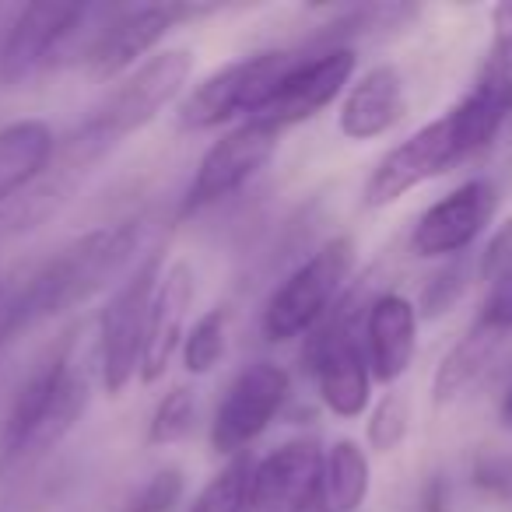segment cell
Instances as JSON below:
<instances>
[{"instance_id":"cell-23","label":"cell","mask_w":512,"mask_h":512,"mask_svg":"<svg viewBox=\"0 0 512 512\" xmlns=\"http://www.w3.org/2000/svg\"><path fill=\"white\" fill-rule=\"evenodd\" d=\"M249 477H253V460H249V453L232 456V460L200 488V495L193 498V505L186 512H246Z\"/></svg>"},{"instance_id":"cell-20","label":"cell","mask_w":512,"mask_h":512,"mask_svg":"<svg viewBox=\"0 0 512 512\" xmlns=\"http://www.w3.org/2000/svg\"><path fill=\"white\" fill-rule=\"evenodd\" d=\"M372 467L369 453L355 439H337L323 456L320 512H358L369 498Z\"/></svg>"},{"instance_id":"cell-13","label":"cell","mask_w":512,"mask_h":512,"mask_svg":"<svg viewBox=\"0 0 512 512\" xmlns=\"http://www.w3.org/2000/svg\"><path fill=\"white\" fill-rule=\"evenodd\" d=\"M355 67L358 57L348 46H337V50H309L306 46L299 64L288 71V78L281 81L274 99L267 102V109L256 120L274 123L278 130L313 120L316 113H323L351 85Z\"/></svg>"},{"instance_id":"cell-31","label":"cell","mask_w":512,"mask_h":512,"mask_svg":"<svg viewBox=\"0 0 512 512\" xmlns=\"http://www.w3.org/2000/svg\"><path fill=\"white\" fill-rule=\"evenodd\" d=\"M418 512H449V495H446V481L439 474H432L425 481L418 495Z\"/></svg>"},{"instance_id":"cell-5","label":"cell","mask_w":512,"mask_h":512,"mask_svg":"<svg viewBox=\"0 0 512 512\" xmlns=\"http://www.w3.org/2000/svg\"><path fill=\"white\" fill-rule=\"evenodd\" d=\"M351 267H355V239L351 235H334L313 256H306L267 299L264 316H260V330L267 341L281 344L313 334L330 316V309L344 299Z\"/></svg>"},{"instance_id":"cell-22","label":"cell","mask_w":512,"mask_h":512,"mask_svg":"<svg viewBox=\"0 0 512 512\" xmlns=\"http://www.w3.org/2000/svg\"><path fill=\"white\" fill-rule=\"evenodd\" d=\"M228 320H232L228 309L214 306L186 330L179 355H183V369L190 372V376H207V372L218 369V362L225 358V348H228Z\"/></svg>"},{"instance_id":"cell-17","label":"cell","mask_w":512,"mask_h":512,"mask_svg":"<svg viewBox=\"0 0 512 512\" xmlns=\"http://www.w3.org/2000/svg\"><path fill=\"white\" fill-rule=\"evenodd\" d=\"M362 341L372 379L393 386L418 355V309H414V302L400 292L376 295L365 306Z\"/></svg>"},{"instance_id":"cell-6","label":"cell","mask_w":512,"mask_h":512,"mask_svg":"<svg viewBox=\"0 0 512 512\" xmlns=\"http://www.w3.org/2000/svg\"><path fill=\"white\" fill-rule=\"evenodd\" d=\"M299 57L302 50H267L211 71L179 99V127L214 130L221 123H232L235 116L246 120L260 116Z\"/></svg>"},{"instance_id":"cell-8","label":"cell","mask_w":512,"mask_h":512,"mask_svg":"<svg viewBox=\"0 0 512 512\" xmlns=\"http://www.w3.org/2000/svg\"><path fill=\"white\" fill-rule=\"evenodd\" d=\"M158 278H162V253H148L102 309L95 358H99V383L109 397H120L134 379H141L148 309Z\"/></svg>"},{"instance_id":"cell-3","label":"cell","mask_w":512,"mask_h":512,"mask_svg":"<svg viewBox=\"0 0 512 512\" xmlns=\"http://www.w3.org/2000/svg\"><path fill=\"white\" fill-rule=\"evenodd\" d=\"M141 221L127 225H109L85 232L81 239L67 242L50 260L29 267V299H32V323H43L50 316L81 306L102 288L113 285L130 264L141 246Z\"/></svg>"},{"instance_id":"cell-15","label":"cell","mask_w":512,"mask_h":512,"mask_svg":"<svg viewBox=\"0 0 512 512\" xmlns=\"http://www.w3.org/2000/svg\"><path fill=\"white\" fill-rule=\"evenodd\" d=\"M81 15V4H29L18 11L0 43V81L18 88L36 74L60 64L67 36Z\"/></svg>"},{"instance_id":"cell-24","label":"cell","mask_w":512,"mask_h":512,"mask_svg":"<svg viewBox=\"0 0 512 512\" xmlns=\"http://www.w3.org/2000/svg\"><path fill=\"white\" fill-rule=\"evenodd\" d=\"M193 425H197V397H193L190 386H172L151 411L148 446H176V442L190 439Z\"/></svg>"},{"instance_id":"cell-19","label":"cell","mask_w":512,"mask_h":512,"mask_svg":"<svg viewBox=\"0 0 512 512\" xmlns=\"http://www.w3.org/2000/svg\"><path fill=\"white\" fill-rule=\"evenodd\" d=\"M53 155L57 137L43 120H15L0 127V207L32 190L46 176Z\"/></svg>"},{"instance_id":"cell-26","label":"cell","mask_w":512,"mask_h":512,"mask_svg":"<svg viewBox=\"0 0 512 512\" xmlns=\"http://www.w3.org/2000/svg\"><path fill=\"white\" fill-rule=\"evenodd\" d=\"M407 400L400 393H386L376 407H372L369 421H365V439H369L372 453H393L400 442L407 439Z\"/></svg>"},{"instance_id":"cell-9","label":"cell","mask_w":512,"mask_h":512,"mask_svg":"<svg viewBox=\"0 0 512 512\" xmlns=\"http://www.w3.org/2000/svg\"><path fill=\"white\" fill-rule=\"evenodd\" d=\"M281 134L274 123L267 120H242L228 134H221L211 148L204 151L197 172H193L190 186H186L183 200H179V218H193L204 214L207 207H218L232 193H239L256 172L264 169L274 155H278Z\"/></svg>"},{"instance_id":"cell-25","label":"cell","mask_w":512,"mask_h":512,"mask_svg":"<svg viewBox=\"0 0 512 512\" xmlns=\"http://www.w3.org/2000/svg\"><path fill=\"white\" fill-rule=\"evenodd\" d=\"M29 327H36L32 323L29 271H11L0 278V351Z\"/></svg>"},{"instance_id":"cell-28","label":"cell","mask_w":512,"mask_h":512,"mask_svg":"<svg viewBox=\"0 0 512 512\" xmlns=\"http://www.w3.org/2000/svg\"><path fill=\"white\" fill-rule=\"evenodd\" d=\"M477 327L502 337L512 334V264L491 274L488 295H484L481 313H477Z\"/></svg>"},{"instance_id":"cell-10","label":"cell","mask_w":512,"mask_h":512,"mask_svg":"<svg viewBox=\"0 0 512 512\" xmlns=\"http://www.w3.org/2000/svg\"><path fill=\"white\" fill-rule=\"evenodd\" d=\"M292 393V376L278 362H253L228 383L211 421V449L218 456L249 453L260 435L274 425Z\"/></svg>"},{"instance_id":"cell-21","label":"cell","mask_w":512,"mask_h":512,"mask_svg":"<svg viewBox=\"0 0 512 512\" xmlns=\"http://www.w3.org/2000/svg\"><path fill=\"white\" fill-rule=\"evenodd\" d=\"M502 341H505L502 334H491V330L474 323V327L453 344V351L442 358L439 369H435V383H432L435 404H449V400L463 397V393L491 369Z\"/></svg>"},{"instance_id":"cell-29","label":"cell","mask_w":512,"mask_h":512,"mask_svg":"<svg viewBox=\"0 0 512 512\" xmlns=\"http://www.w3.org/2000/svg\"><path fill=\"white\" fill-rule=\"evenodd\" d=\"M463 288H467V267H463V264L442 267V271L428 281L425 295H421V309H425V316L446 313V309L463 295Z\"/></svg>"},{"instance_id":"cell-4","label":"cell","mask_w":512,"mask_h":512,"mask_svg":"<svg viewBox=\"0 0 512 512\" xmlns=\"http://www.w3.org/2000/svg\"><path fill=\"white\" fill-rule=\"evenodd\" d=\"M365 316L358 313V292H344V299L330 309V316L309 334L302 365L316 379L320 400L330 414L351 421L369 411L372 369L362 341Z\"/></svg>"},{"instance_id":"cell-1","label":"cell","mask_w":512,"mask_h":512,"mask_svg":"<svg viewBox=\"0 0 512 512\" xmlns=\"http://www.w3.org/2000/svg\"><path fill=\"white\" fill-rule=\"evenodd\" d=\"M92 372H99L95 351L78 355V341H67L18 386L0 418V477L46 456L71 435L92 400Z\"/></svg>"},{"instance_id":"cell-32","label":"cell","mask_w":512,"mask_h":512,"mask_svg":"<svg viewBox=\"0 0 512 512\" xmlns=\"http://www.w3.org/2000/svg\"><path fill=\"white\" fill-rule=\"evenodd\" d=\"M502 421L512 428V386H509V393H505V400H502Z\"/></svg>"},{"instance_id":"cell-7","label":"cell","mask_w":512,"mask_h":512,"mask_svg":"<svg viewBox=\"0 0 512 512\" xmlns=\"http://www.w3.org/2000/svg\"><path fill=\"white\" fill-rule=\"evenodd\" d=\"M218 4H200V0H169V4H113L106 25L99 29L95 43L88 46L85 67L95 81H116L127 78L130 71L144 64L148 57H155L158 46L165 43L169 32H176L179 25L200 22V18L218 15Z\"/></svg>"},{"instance_id":"cell-18","label":"cell","mask_w":512,"mask_h":512,"mask_svg":"<svg viewBox=\"0 0 512 512\" xmlns=\"http://www.w3.org/2000/svg\"><path fill=\"white\" fill-rule=\"evenodd\" d=\"M407 113L404 74L393 64H376L348 88L337 127L348 141H376L390 134Z\"/></svg>"},{"instance_id":"cell-2","label":"cell","mask_w":512,"mask_h":512,"mask_svg":"<svg viewBox=\"0 0 512 512\" xmlns=\"http://www.w3.org/2000/svg\"><path fill=\"white\" fill-rule=\"evenodd\" d=\"M190 74H193V53L186 46L158 50L155 57L144 60L71 134V141L60 151L64 172H85L88 165L102 162L130 134H137L151 120H158V113L183 95Z\"/></svg>"},{"instance_id":"cell-30","label":"cell","mask_w":512,"mask_h":512,"mask_svg":"<svg viewBox=\"0 0 512 512\" xmlns=\"http://www.w3.org/2000/svg\"><path fill=\"white\" fill-rule=\"evenodd\" d=\"M509 264H512V218L505 221V225L498 228L495 235H491L488 249H484L481 271L491 278V274H495V271H502V267H509Z\"/></svg>"},{"instance_id":"cell-14","label":"cell","mask_w":512,"mask_h":512,"mask_svg":"<svg viewBox=\"0 0 512 512\" xmlns=\"http://www.w3.org/2000/svg\"><path fill=\"white\" fill-rule=\"evenodd\" d=\"M491 214H495V183L491 179H467L421 214L411 232V253L425 256V260L463 256L481 239Z\"/></svg>"},{"instance_id":"cell-16","label":"cell","mask_w":512,"mask_h":512,"mask_svg":"<svg viewBox=\"0 0 512 512\" xmlns=\"http://www.w3.org/2000/svg\"><path fill=\"white\" fill-rule=\"evenodd\" d=\"M193 295H197V274L186 260H176L162 271L151 295L148 309V334H144V358H141V383L155 386L169 372L176 351L183 348L186 316H190Z\"/></svg>"},{"instance_id":"cell-11","label":"cell","mask_w":512,"mask_h":512,"mask_svg":"<svg viewBox=\"0 0 512 512\" xmlns=\"http://www.w3.org/2000/svg\"><path fill=\"white\" fill-rule=\"evenodd\" d=\"M463 158L460 148H456V137L449 130L446 113L439 120L425 123L421 130H414L411 137L390 148L379 165L372 169V176L365 179V190H362V204L379 211V207H390L397 204L400 197H407L411 190L425 186L428 179L442 176V172L456 169Z\"/></svg>"},{"instance_id":"cell-12","label":"cell","mask_w":512,"mask_h":512,"mask_svg":"<svg viewBox=\"0 0 512 512\" xmlns=\"http://www.w3.org/2000/svg\"><path fill=\"white\" fill-rule=\"evenodd\" d=\"M323 456L316 439H295L256 460L246 512H320Z\"/></svg>"},{"instance_id":"cell-27","label":"cell","mask_w":512,"mask_h":512,"mask_svg":"<svg viewBox=\"0 0 512 512\" xmlns=\"http://www.w3.org/2000/svg\"><path fill=\"white\" fill-rule=\"evenodd\" d=\"M186 495V474L179 467H162L127 498L120 512H172Z\"/></svg>"}]
</instances>
